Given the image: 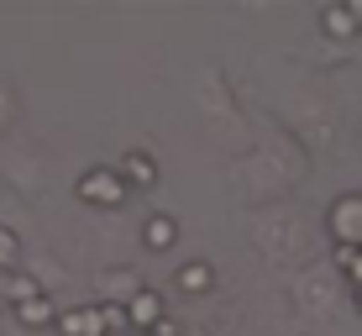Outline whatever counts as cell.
Wrapping results in <instances>:
<instances>
[{"instance_id": "6da1fadb", "label": "cell", "mask_w": 362, "mask_h": 336, "mask_svg": "<svg viewBox=\"0 0 362 336\" xmlns=\"http://www.w3.org/2000/svg\"><path fill=\"white\" fill-rule=\"evenodd\" d=\"M79 200H90V205H121V200H127V184H121L116 168H90L79 179Z\"/></svg>"}, {"instance_id": "7a4b0ae2", "label": "cell", "mask_w": 362, "mask_h": 336, "mask_svg": "<svg viewBox=\"0 0 362 336\" xmlns=\"http://www.w3.org/2000/svg\"><path fill=\"white\" fill-rule=\"evenodd\" d=\"M127 320H132V331H153L158 320H163V300H158V294H147V289H136Z\"/></svg>"}, {"instance_id": "3957f363", "label": "cell", "mask_w": 362, "mask_h": 336, "mask_svg": "<svg viewBox=\"0 0 362 336\" xmlns=\"http://www.w3.org/2000/svg\"><path fill=\"white\" fill-rule=\"evenodd\" d=\"M116 173H121V184H153L158 179V168H153V158H147V153H127L116 163Z\"/></svg>"}, {"instance_id": "277c9868", "label": "cell", "mask_w": 362, "mask_h": 336, "mask_svg": "<svg viewBox=\"0 0 362 336\" xmlns=\"http://www.w3.org/2000/svg\"><path fill=\"white\" fill-rule=\"evenodd\" d=\"M58 331H64V336H105L100 310H74V315H58Z\"/></svg>"}, {"instance_id": "5b68a950", "label": "cell", "mask_w": 362, "mask_h": 336, "mask_svg": "<svg viewBox=\"0 0 362 336\" xmlns=\"http://www.w3.org/2000/svg\"><path fill=\"white\" fill-rule=\"evenodd\" d=\"M142 236H147V247H153V253H163V247H173L179 226H173V216H153V221L142 226Z\"/></svg>"}, {"instance_id": "8992f818", "label": "cell", "mask_w": 362, "mask_h": 336, "mask_svg": "<svg viewBox=\"0 0 362 336\" xmlns=\"http://www.w3.org/2000/svg\"><path fill=\"white\" fill-rule=\"evenodd\" d=\"M16 315L27 320V326H47V320H58V315H53V305H47V294H37V300L16 305Z\"/></svg>"}, {"instance_id": "52a82bcc", "label": "cell", "mask_w": 362, "mask_h": 336, "mask_svg": "<svg viewBox=\"0 0 362 336\" xmlns=\"http://www.w3.org/2000/svg\"><path fill=\"white\" fill-rule=\"evenodd\" d=\"M37 279H27V273H11L6 279V300H16V305H27V300H37Z\"/></svg>"}, {"instance_id": "ba28073f", "label": "cell", "mask_w": 362, "mask_h": 336, "mask_svg": "<svg viewBox=\"0 0 362 336\" xmlns=\"http://www.w3.org/2000/svg\"><path fill=\"white\" fill-rule=\"evenodd\" d=\"M179 284H184L189 294L210 289V268H205V263H184V268H179Z\"/></svg>"}, {"instance_id": "9c48e42d", "label": "cell", "mask_w": 362, "mask_h": 336, "mask_svg": "<svg viewBox=\"0 0 362 336\" xmlns=\"http://www.w3.org/2000/svg\"><path fill=\"white\" fill-rule=\"evenodd\" d=\"M110 294H116V300H136V273H110Z\"/></svg>"}, {"instance_id": "30bf717a", "label": "cell", "mask_w": 362, "mask_h": 336, "mask_svg": "<svg viewBox=\"0 0 362 336\" xmlns=\"http://www.w3.org/2000/svg\"><path fill=\"white\" fill-rule=\"evenodd\" d=\"M100 326H105V331H127L132 320H127V310H121V305H100Z\"/></svg>"}, {"instance_id": "8fae6325", "label": "cell", "mask_w": 362, "mask_h": 336, "mask_svg": "<svg viewBox=\"0 0 362 336\" xmlns=\"http://www.w3.org/2000/svg\"><path fill=\"white\" fill-rule=\"evenodd\" d=\"M0 268H16V236L0 231Z\"/></svg>"}, {"instance_id": "7c38bea8", "label": "cell", "mask_w": 362, "mask_h": 336, "mask_svg": "<svg viewBox=\"0 0 362 336\" xmlns=\"http://www.w3.org/2000/svg\"><path fill=\"white\" fill-rule=\"evenodd\" d=\"M326 21H331L341 37H352V16H346V11H326Z\"/></svg>"}, {"instance_id": "4fadbf2b", "label": "cell", "mask_w": 362, "mask_h": 336, "mask_svg": "<svg viewBox=\"0 0 362 336\" xmlns=\"http://www.w3.org/2000/svg\"><path fill=\"white\" fill-rule=\"evenodd\" d=\"M346 16H352V21H362V0H352V6H346Z\"/></svg>"}, {"instance_id": "5bb4252c", "label": "cell", "mask_w": 362, "mask_h": 336, "mask_svg": "<svg viewBox=\"0 0 362 336\" xmlns=\"http://www.w3.org/2000/svg\"><path fill=\"white\" fill-rule=\"evenodd\" d=\"M132 336H147V331H132Z\"/></svg>"}]
</instances>
